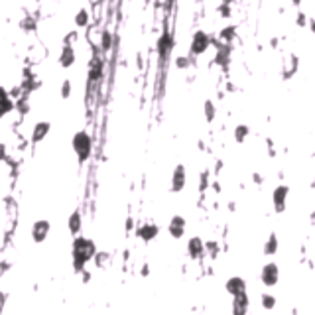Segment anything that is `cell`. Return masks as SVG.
Returning a JSON list of instances; mask_svg holds the SVG:
<instances>
[{
    "instance_id": "obj_1",
    "label": "cell",
    "mask_w": 315,
    "mask_h": 315,
    "mask_svg": "<svg viewBox=\"0 0 315 315\" xmlns=\"http://www.w3.org/2000/svg\"><path fill=\"white\" fill-rule=\"evenodd\" d=\"M96 254V246L91 238L87 236H75L71 244V258H73V268L75 272H83L87 262H91Z\"/></svg>"
},
{
    "instance_id": "obj_2",
    "label": "cell",
    "mask_w": 315,
    "mask_h": 315,
    "mask_svg": "<svg viewBox=\"0 0 315 315\" xmlns=\"http://www.w3.org/2000/svg\"><path fill=\"white\" fill-rule=\"evenodd\" d=\"M71 146H73V152L79 160V164H85L93 154V138L87 130L75 132L73 138H71Z\"/></svg>"
},
{
    "instance_id": "obj_3",
    "label": "cell",
    "mask_w": 315,
    "mask_h": 315,
    "mask_svg": "<svg viewBox=\"0 0 315 315\" xmlns=\"http://www.w3.org/2000/svg\"><path fill=\"white\" fill-rule=\"evenodd\" d=\"M211 36L207 34V32L203 30H197L193 34V38H191V46H189V52H191V56H203L209 48H211Z\"/></svg>"
},
{
    "instance_id": "obj_4",
    "label": "cell",
    "mask_w": 315,
    "mask_h": 315,
    "mask_svg": "<svg viewBox=\"0 0 315 315\" xmlns=\"http://www.w3.org/2000/svg\"><path fill=\"white\" fill-rule=\"evenodd\" d=\"M260 282L266 288H274L280 282V266L276 262H268L260 270Z\"/></svg>"
},
{
    "instance_id": "obj_5",
    "label": "cell",
    "mask_w": 315,
    "mask_h": 315,
    "mask_svg": "<svg viewBox=\"0 0 315 315\" xmlns=\"http://www.w3.org/2000/svg\"><path fill=\"white\" fill-rule=\"evenodd\" d=\"M50 230H52V222L46 219H40L36 220L34 224H32V240L36 242V244H42L48 236H50Z\"/></svg>"
},
{
    "instance_id": "obj_6",
    "label": "cell",
    "mask_w": 315,
    "mask_h": 315,
    "mask_svg": "<svg viewBox=\"0 0 315 315\" xmlns=\"http://www.w3.org/2000/svg\"><path fill=\"white\" fill-rule=\"evenodd\" d=\"M188 184V170L184 164H178L172 172V191L174 193H182Z\"/></svg>"
},
{
    "instance_id": "obj_7",
    "label": "cell",
    "mask_w": 315,
    "mask_h": 315,
    "mask_svg": "<svg viewBox=\"0 0 315 315\" xmlns=\"http://www.w3.org/2000/svg\"><path fill=\"white\" fill-rule=\"evenodd\" d=\"M288 197H290V188L288 186H278L272 191V203H274V211L276 213H284L286 211Z\"/></svg>"
},
{
    "instance_id": "obj_8",
    "label": "cell",
    "mask_w": 315,
    "mask_h": 315,
    "mask_svg": "<svg viewBox=\"0 0 315 315\" xmlns=\"http://www.w3.org/2000/svg\"><path fill=\"white\" fill-rule=\"evenodd\" d=\"M186 228H188V220L186 217H182V215H174L172 219H170V224H168V232H170V236L172 238H182L184 234H186Z\"/></svg>"
},
{
    "instance_id": "obj_9",
    "label": "cell",
    "mask_w": 315,
    "mask_h": 315,
    "mask_svg": "<svg viewBox=\"0 0 315 315\" xmlns=\"http://www.w3.org/2000/svg\"><path fill=\"white\" fill-rule=\"evenodd\" d=\"M224 290L228 296H238V294H244L246 292V280L240 278V276H230L226 282H224Z\"/></svg>"
},
{
    "instance_id": "obj_10",
    "label": "cell",
    "mask_w": 315,
    "mask_h": 315,
    "mask_svg": "<svg viewBox=\"0 0 315 315\" xmlns=\"http://www.w3.org/2000/svg\"><path fill=\"white\" fill-rule=\"evenodd\" d=\"M174 50V36L170 32H162L160 40H158V56L162 60H166Z\"/></svg>"
},
{
    "instance_id": "obj_11",
    "label": "cell",
    "mask_w": 315,
    "mask_h": 315,
    "mask_svg": "<svg viewBox=\"0 0 315 315\" xmlns=\"http://www.w3.org/2000/svg\"><path fill=\"white\" fill-rule=\"evenodd\" d=\"M14 108H16V102H14L10 91L4 89V87H0V120H2L8 112H12Z\"/></svg>"
},
{
    "instance_id": "obj_12",
    "label": "cell",
    "mask_w": 315,
    "mask_h": 315,
    "mask_svg": "<svg viewBox=\"0 0 315 315\" xmlns=\"http://www.w3.org/2000/svg\"><path fill=\"white\" fill-rule=\"evenodd\" d=\"M188 254L193 260H199L205 254V242L201 236H191L188 240Z\"/></svg>"
},
{
    "instance_id": "obj_13",
    "label": "cell",
    "mask_w": 315,
    "mask_h": 315,
    "mask_svg": "<svg viewBox=\"0 0 315 315\" xmlns=\"http://www.w3.org/2000/svg\"><path fill=\"white\" fill-rule=\"evenodd\" d=\"M158 234H160V226H158L156 222H144V224L138 228V236H140V240H144V242H152Z\"/></svg>"
},
{
    "instance_id": "obj_14",
    "label": "cell",
    "mask_w": 315,
    "mask_h": 315,
    "mask_svg": "<svg viewBox=\"0 0 315 315\" xmlns=\"http://www.w3.org/2000/svg\"><path fill=\"white\" fill-rule=\"evenodd\" d=\"M50 130H52V124H50L48 120H40V122H36L34 130H32V142L38 144V142L46 140V136L50 134Z\"/></svg>"
},
{
    "instance_id": "obj_15",
    "label": "cell",
    "mask_w": 315,
    "mask_h": 315,
    "mask_svg": "<svg viewBox=\"0 0 315 315\" xmlns=\"http://www.w3.org/2000/svg\"><path fill=\"white\" fill-rule=\"evenodd\" d=\"M67 228H69V232H71L73 236H77V234L83 230V215H81L79 209H75V211L69 215V219H67Z\"/></svg>"
},
{
    "instance_id": "obj_16",
    "label": "cell",
    "mask_w": 315,
    "mask_h": 315,
    "mask_svg": "<svg viewBox=\"0 0 315 315\" xmlns=\"http://www.w3.org/2000/svg\"><path fill=\"white\" fill-rule=\"evenodd\" d=\"M75 60H77V56H75L73 46L65 44V46L62 48V54H60V65H62L63 69H69V67H73Z\"/></svg>"
},
{
    "instance_id": "obj_17",
    "label": "cell",
    "mask_w": 315,
    "mask_h": 315,
    "mask_svg": "<svg viewBox=\"0 0 315 315\" xmlns=\"http://www.w3.org/2000/svg\"><path fill=\"white\" fill-rule=\"evenodd\" d=\"M248 308H250V302H248V296H246V292H244V294H238V296H234V300H232V314L244 315L246 312H248Z\"/></svg>"
},
{
    "instance_id": "obj_18",
    "label": "cell",
    "mask_w": 315,
    "mask_h": 315,
    "mask_svg": "<svg viewBox=\"0 0 315 315\" xmlns=\"http://www.w3.org/2000/svg\"><path fill=\"white\" fill-rule=\"evenodd\" d=\"M278 248H280V240H278V234L276 232H272L268 238H266V242H264V248H262V252L266 254V256H274L276 252H278Z\"/></svg>"
},
{
    "instance_id": "obj_19",
    "label": "cell",
    "mask_w": 315,
    "mask_h": 315,
    "mask_svg": "<svg viewBox=\"0 0 315 315\" xmlns=\"http://www.w3.org/2000/svg\"><path fill=\"white\" fill-rule=\"evenodd\" d=\"M89 22H91L89 10L81 8V10H79V12L75 14V26H77V28H87V26H89Z\"/></svg>"
},
{
    "instance_id": "obj_20",
    "label": "cell",
    "mask_w": 315,
    "mask_h": 315,
    "mask_svg": "<svg viewBox=\"0 0 315 315\" xmlns=\"http://www.w3.org/2000/svg\"><path fill=\"white\" fill-rule=\"evenodd\" d=\"M203 112H205V120L207 122H213L215 118H217V108H215V102L213 100H205V104H203Z\"/></svg>"
},
{
    "instance_id": "obj_21",
    "label": "cell",
    "mask_w": 315,
    "mask_h": 315,
    "mask_svg": "<svg viewBox=\"0 0 315 315\" xmlns=\"http://www.w3.org/2000/svg\"><path fill=\"white\" fill-rule=\"evenodd\" d=\"M102 71H104V63L102 62L91 63V69H89V79H91V81H98V79H102Z\"/></svg>"
},
{
    "instance_id": "obj_22",
    "label": "cell",
    "mask_w": 315,
    "mask_h": 315,
    "mask_svg": "<svg viewBox=\"0 0 315 315\" xmlns=\"http://www.w3.org/2000/svg\"><path fill=\"white\" fill-rule=\"evenodd\" d=\"M248 134H250V128L246 124H238L234 128V140H236L238 144H242V142L248 138Z\"/></svg>"
},
{
    "instance_id": "obj_23",
    "label": "cell",
    "mask_w": 315,
    "mask_h": 315,
    "mask_svg": "<svg viewBox=\"0 0 315 315\" xmlns=\"http://www.w3.org/2000/svg\"><path fill=\"white\" fill-rule=\"evenodd\" d=\"M110 48H112V34L108 30H102V34H100V50L108 52Z\"/></svg>"
},
{
    "instance_id": "obj_24",
    "label": "cell",
    "mask_w": 315,
    "mask_h": 315,
    "mask_svg": "<svg viewBox=\"0 0 315 315\" xmlns=\"http://www.w3.org/2000/svg\"><path fill=\"white\" fill-rule=\"evenodd\" d=\"M260 304L264 310H274L276 308V298L272 294H262L260 296Z\"/></svg>"
},
{
    "instance_id": "obj_25",
    "label": "cell",
    "mask_w": 315,
    "mask_h": 315,
    "mask_svg": "<svg viewBox=\"0 0 315 315\" xmlns=\"http://www.w3.org/2000/svg\"><path fill=\"white\" fill-rule=\"evenodd\" d=\"M228 56H230V50H228L226 46L219 48V54H217V63H219V65H226V63H228Z\"/></svg>"
},
{
    "instance_id": "obj_26",
    "label": "cell",
    "mask_w": 315,
    "mask_h": 315,
    "mask_svg": "<svg viewBox=\"0 0 315 315\" xmlns=\"http://www.w3.org/2000/svg\"><path fill=\"white\" fill-rule=\"evenodd\" d=\"M234 36H236V28H234V26H228V28L220 30V40H222V42H232Z\"/></svg>"
},
{
    "instance_id": "obj_27",
    "label": "cell",
    "mask_w": 315,
    "mask_h": 315,
    "mask_svg": "<svg viewBox=\"0 0 315 315\" xmlns=\"http://www.w3.org/2000/svg\"><path fill=\"white\" fill-rule=\"evenodd\" d=\"M20 28H22V30H26V32L36 30V20H34V18H30V16H26V18L20 22Z\"/></svg>"
},
{
    "instance_id": "obj_28",
    "label": "cell",
    "mask_w": 315,
    "mask_h": 315,
    "mask_svg": "<svg viewBox=\"0 0 315 315\" xmlns=\"http://www.w3.org/2000/svg\"><path fill=\"white\" fill-rule=\"evenodd\" d=\"M71 89H73V87H71V81L65 79L62 83V98H69V96H71Z\"/></svg>"
},
{
    "instance_id": "obj_29",
    "label": "cell",
    "mask_w": 315,
    "mask_h": 315,
    "mask_svg": "<svg viewBox=\"0 0 315 315\" xmlns=\"http://www.w3.org/2000/svg\"><path fill=\"white\" fill-rule=\"evenodd\" d=\"M189 65H191V60H189L188 56H182V58L176 60V67L178 69H188Z\"/></svg>"
},
{
    "instance_id": "obj_30",
    "label": "cell",
    "mask_w": 315,
    "mask_h": 315,
    "mask_svg": "<svg viewBox=\"0 0 315 315\" xmlns=\"http://www.w3.org/2000/svg\"><path fill=\"white\" fill-rule=\"evenodd\" d=\"M207 188H209V172H203L201 174V182H199V189L205 191Z\"/></svg>"
},
{
    "instance_id": "obj_31",
    "label": "cell",
    "mask_w": 315,
    "mask_h": 315,
    "mask_svg": "<svg viewBox=\"0 0 315 315\" xmlns=\"http://www.w3.org/2000/svg\"><path fill=\"white\" fill-rule=\"evenodd\" d=\"M93 260H94V262H96V264H98V266H102V264H104V262L108 260V256H106L104 252H96V254H94V258H93Z\"/></svg>"
},
{
    "instance_id": "obj_32",
    "label": "cell",
    "mask_w": 315,
    "mask_h": 315,
    "mask_svg": "<svg viewBox=\"0 0 315 315\" xmlns=\"http://www.w3.org/2000/svg\"><path fill=\"white\" fill-rule=\"evenodd\" d=\"M296 22H298V26H306V24H308V18H306V14H302V12H300Z\"/></svg>"
},
{
    "instance_id": "obj_33",
    "label": "cell",
    "mask_w": 315,
    "mask_h": 315,
    "mask_svg": "<svg viewBox=\"0 0 315 315\" xmlns=\"http://www.w3.org/2000/svg\"><path fill=\"white\" fill-rule=\"evenodd\" d=\"M16 106H18V108H22L20 112H28V102H24V100H22V102H18Z\"/></svg>"
},
{
    "instance_id": "obj_34",
    "label": "cell",
    "mask_w": 315,
    "mask_h": 315,
    "mask_svg": "<svg viewBox=\"0 0 315 315\" xmlns=\"http://www.w3.org/2000/svg\"><path fill=\"white\" fill-rule=\"evenodd\" d=\"M252 180H254V182H256V184H262V178H260V176H258V174H254V176H252Z\"/></svg>"
},
{
    "instance_id": "obj_35",
    "label": "cell",
    "mask_w": 315,
    "mask_h": 315,
    "mask_svg": "<svg viewBox=\"0 0 315 315\" xmlns=\"http://www.w3.org/2000/svg\"><path fill=\"white\" fill-rule=\"evenodd\" d=\"M83 280H85V282H89V280H91V274H89V272H85V270H83Z\"/></svg>"
},
{
    "instance_id": "obj_36",
    "label": "cell",
    "mask_w": 315,
    "mask_h": 315,
    "mask_svg": "<svg viewBox=\"0 0 315 315\" xmlns=\"http://www.w3.org/2000/svg\"><path fill=\"white\" fill-rule=\"evenodd\" d=\"M310 28H312V32L315 34V18L312 20V22H310Z\"/></svg>"
},
{
    "instance_id": "obj_37",
    "label": "cell",
    "mask_w": 315,
    "mask_h": 315,
    "mask_svg": "<svg viewBox=\"0 0 315 315\" xmlns=\"http://www.w3.org/2000/svg\"><path fill=\"white\" fill-rule=\"evenodd\" d=\"M292 4H294V6H300V4H302V0H292Z\"/></svg>"
}]
</instances>
